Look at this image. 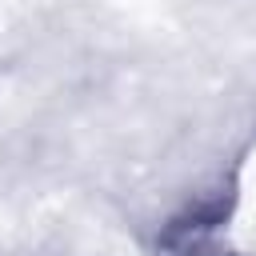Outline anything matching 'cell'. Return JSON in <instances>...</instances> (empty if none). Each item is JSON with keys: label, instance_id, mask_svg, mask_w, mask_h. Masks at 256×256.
<instances>
[{"label": "cell", "instance_id": "cell-1", "mask_svg": "<svg viewBox=\"0 0 256 256\" xmlns=\"http://www.w3.org/2000/svg\"><path fill=\"white\" fill-rule=\"evenodd\" d=\"M156 256H236V248L220 232V220L192 216L188 224H176L160 236Z\"/></svg>", "mask_w": 256, "mask_h": 256}]
</instances>
